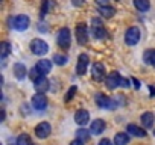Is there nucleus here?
I'll use <instances>...</instances> for the list:
<instances>
[{"label":"nucleus","mask_w":155,"mask_h":145,"mask_svg":"<svg viewBox=\"0 0 155 145\" xmlns=\"http://www.w3.org/2000/svg\"><path fill=\"white\" fill-rule=\"evenodd\" d=\"M31 50L34 54L37 56H44L47 51H49V45L46 41H43L41 38H35L31 41Z\"/></svg>","instance_id":"f257e3e1"},{"label":"nucleus","mask_w":155,"mask_h":145,"mask_svg":"<svg viewBox=\"0 0 155 145\" xmlns=\"http://www.w3.org/2000/svg\"><path fill=\"white\" fill-rule=\"evenodd\" d=\"M91 33H93V36L96 39H102V38L107 36V30L104 27V23L99 18H96V17L91 20Z\"/></svg>","instance_id":"f03ea898"},{"label":"nucleus","mask_w":155,"mask_h":145,"mask_svg":"<svg viewBox=\"0 0 155 145\" xmlns=\"http://www.w3.org/2000/svg\"><path fill=\"white\" fill-rule=\"evenodd\" d=\"M140 36H141L140 29H138L137 26H132V27H129V29L126 30V33H125V42H126L128 45H135V44H138Z\"/></svg>","instance_id":"7ed1b4c3"},{"label":"nucleus","mask_w":155,"mask_h":145,"mask_svg":"<svg viewBox=\"0 0 155 145\" xmlns=\"http://www.w3.org/2000/svg\"><path fill=\"white\" fill-rule=\"evenodd\" d=\"M74 33H76V41H78L79 45H85L88 42V29L84 23H79L76 26Z\"/></svg>","instance_id":"20e7f679"},{"label":"nucleus","mask_w":155,"mask_h":145,"mask_svg":"<svg viewBox=\"0 0 155 145\" xmlns=\"http://www.w3.org/2000/svg\"><path fill=\"white\" fill-rule=\"evenodd\" d=\"M29 24H31V20H29V17L28 15H17L14 20H12V27L15 29V30H20V32H25L28 27H29Z\"/></svg>","instance_id":"39448f33"},{"label":"nucleus","mask_w":155,"mask_h":145,"mask_svg":"<svg viewBox=\"0 0 155 145\" xmlns=\"http://www.w3.org/2000/svg\"><path fill=\"white\" fill-rule=\"evenodd\" d=\"M58 45L61 48H68L70 47V41H71V36H70V30L67 27H62L59 32H58Z\"/></svg>","instance_id":"423d86ee"},{"label":"nucleus","mask_w":155,"mask_h":145,"mask_svg":"<svg viewBox=\"0 0 155 145\" xmlns=\"http://www.w3.org/2000/svg\"><path fill=\"white\" fill-rule=\"evenodd\" d=\"M32 106L37 110H44L47 107V98H46V95L41 94V92H37L32 97Z\"/></svg>","instance_id":"0eeeda50"},{"label":"nucleus","mask_w":155,"mask_h":145,"mask_svg":"<svg viewBox=\"0 0 155 145\" xmlns=\"http://www.w3.org/2000/svg\"><path fill=\"white\" fill-rule=\"evenodd\" d=\"M91 77L94 80H97V82L105 79V66H104V63H101V62L93 63V66H91Z\"/></svg>","instance_id":"6e6552de"},{"label":"nucleus","mask_w":155,"mask_h":145,"mask_svg":"<svg viewBox=\"0 0 155 145\" xmlns=\"http://www.w3.org/2000/svg\"><path fill=\"white\" fill-rule=\"evenodd\" d=\"M88 63H90L88 56H87L85 53L79 54V57H78V65H76V72H78V74H79V76L85 74V71H87V68H88Z\"/></svg>","instance_id":"1a4fd4ad"},{"label":"nucleus","mask_w":155,"mask_h":145,"mask_svg":"<svg viewBox=\"0 0 155 145\" xmlns=\"http://www.w3.org/2000/svg\"><path fill=\"white\" fill-rule=\"evenodd\" d=\"M120 80H122L120 74H119L117 71H113V72H110V76L107 77L105 85H107L108 89H116L117 86H120Z\"/></svg>","instance_id":"9d476101"},{"label":"nucleus","mask_w":155,"mask_h":145,"mask_svg":"<svg viewBox=\"0 0 155 145\" xmlns=\"http://www.w3.org/2000/svg\"><path fill=\"white\" fill-rule=\"evenodd\" d=\"M96 104L101 107V109H113L116 104L113 103V100L110 98V97H107L105 94H97L96 95Z\"/></svg>","instance_id":"9b49d317"},{"label":"nucleus","mask_w":155,"mask_h":145,"mask_svg":"<svg viewBox=\"0 0 155 145\" xmlns=\"http://www.w3.org/2000/svg\"><path fill=\"white\" fill-rule=\"evenodd\" d=\"M90 121V112L85 109H79L74 113V122L78 125H87Z\"/></svg>","instance_id":"f8f14e48"},{"label":"nucleus","mask_w":155,"mask_h":145,"mask_svg":"<svg viewBox=\"0 0 155 145\" xmlns=\"http://www.w3.org/2000/svg\"><path fill=\"white\" fill-rule=\"evenodd\" d=\"M50 131H52V127H50L49 122H40V124L35 127V134H37V137H40V139H46V137L50 134Z\"/></svg>","instance_id":"ddd939ff"},{"label":"nucleus","mask_w":155,"mask_h":145,"mask_svg":"<svg viewBox=\"0 0 155 145\" xmlns=\"http://www.w3.org/2000/svg\"><path fill=\"white\" fill-rule=\"evenodd\" d=\"M34 88H35V91H37V92L44 94V92L49 89V80H47L44 76H40L38 79H35V80H34Z\"/></svg>","instance_id":"4468645a"},{"label":"nucleus","mask_w":155,"mask_h":145,"mask_svg":"<svg viewBox=\"0 0 155 145\" xmlns=\"http://www.w3.org/2000/svg\"><path fill=\"white\" fill-rule=\"evenodd\" d=\"M104 130H105V121L101 119V118L94 119V121L91 122V125H90V131H91V134H96V136H97V134H102Z\"/></svg>","instance_id":"2eb2a0df"},{"label":"nucleus","mask_w":155,"mask_h":145,"mask_svg":"<svg viewBox=\"0 0 155 145\" xmlns=\"http://www.w3.org/2000/svg\"><path fill=\"white\" fill-rule=\"evenodd\" d=\"M35 68H37V69L41 72V74L44 76V74H47V72L52 69V60H49V59H41V60L37 62Z\"/></svg>","instance_id":"dca6fc26"},{"label":"nucleus","mask_w":155,"mask_h":145,"mask_svg":"<svg viewBox=\"0 0 155 145\" xmlns=\"http://www.w3.org/2000/svg\"><path fill=\"white\" fill-rule=\"evenodd\" d=\"M126 131H128L129 134L135 136V137H144V136H146V130L141 128V127H138V125H135V124H129V125L126 127Z\"/></svg>","instance_id":"f3484780"},{"label":"nucleus","mask_w":155,"mask_h":145,"mask_svg":"<svg viewBox=\"0 0 155 145\" xmlns=\"http://www.w3.org/2000/svg\"><path fill=\"white\" fill-rule=\"evenodd\" d=\"M14 74H15V77L18 79V80H23L25 77H26V74H28V69H26V66H25V63H15L14 65Z\"/></svg>","instance_id":"a211bd4d"},{"label":"nucleus","mask_w":155,"mask_h":145,"mask_svg":"<svg viewBox=\"0 0 155 145\" xmlns=\"http://www.w3.org/2000/svg\"><path fill=\"white\" fill-rule=\"evenodd\" d=\"M141 124L146 127V128H150L152 125H153V121H155V116H153V113L152 112H144V113H141Z\"/></svg>","instance_id":"6ab92c4d"},{"label":"nucleus","mask_w":155,"mask_h":145,"mask_svg":"<svg viewBox=\"0 0 155 145\" xmlns=\"http://www.w3.org/2000/svg\"><path fill=\"white\" fill-rule=\"evenodd\" d=\"M129 143V134L128 133H117L114 137V145H128Z\"/></svg>","instance_id":"aec40b11"},{"label":"nucleus","mask_w":155,"mask_h":145,"mask_svg":"<svg viewBox=\"0 0 155 145\" xmlns=\"http://www.w3.org/2000/svg\"><path fill=\"white\" fill-rule=\"evenodd\" d=\"M143 60H144L146 63H149V65L155 66V50H153V48L146 50V51L143 53Z\"/></svg>","instance_id":"412c9836"},{"label":"nucleus","mask_w":155,"mask_h":145,"mask_svg":"<svg viewBox=\"0 0 155 145\" xmlns=\"http://www.w3.org/2000/svg\"><path fill=\"white\" fill-rule=\"evenodd\" d=\"M134 6L140 12H146L150 8V2H149V0H134Z\"/></svg>","instance_id":"4be33fe9"},{"label":"nucleus","mask_w":155,"mask_h":145,"mask_svg":"<svg viewBox=\"0 0 155 145\" xmlns=\"http://www.w3.org/2000/svg\"><path fill=\"white\" fill-rule=\"evenodd\" d=\"M99 12L105 18H113L114 14H116V9L113 6H102V8H99Z\"/></svg>","instance_id":"5701e85b"},{"label":"nucleus","mask_w":155,"mask_h":145,"mask_svg":"<svg viewBox=\"0 0 155 145\" xmlns=\"http://www.w3.org/2000/svg\"><path fill=\"white\" fill-rule=\"evenodd\" d=\"M9 53H11V45H9V42L3 41L2 44H0V57H2V59H6Z\"/></svg>","instance_id":"b1692460"},{"label":"nucleus","mask_w":155,"mask_h":145,"mask_svg":"<svg viewBox=\"0 0 155 145\" xmlns=\"http://www.w3.org/2000/svg\"><path fill=\"white\" fill-rule=\"evenodd\" d=\"M90 133H91V131H88L87 128H78V130H76V137L85 142V140H88V137H90Z\"/></svg>","instance_id":"393cba45"},{"label":"nucleus","mask_w":155,"mask_h":145,"mask_svg":"<svg viewBox=\"0 0 155 145\" xmlns=\"http://www.w3.org/2000/svg\"><path fill=\"white\" fill-rule=\"evenodd\" d=\"M17 145H34V143L28 134H20L17 137Z\"/></svg>","instance_id":"a878e982"},{"label":"nucleus","mask_w":155,"mask_h":145,"mask_svg":"<svg viewBox=\"0 0 155 145\" xmlns=\"http://www.w3.org/2000/svg\"><path fill=\"white\" fill-rule=\"evenodd\" d=\"M56 65H65L67 63V56L65 54H59V53H56L55 56H53V59H52Z\"/></svg>","instance_id":"bb28decb"},{"label":"nucleus","mask_w":155,"mask_h":145,"mask_svg":"<svg viewBox=\"0 0 155 145\" xmlns=\"http://www.w3.org/2000/svg\"><path fill=\"white\" fill-rule=\"evenodd\" d=\"M76 91H78V88H76L74 85H73V86H71V88H70V89L67 91V94H65V101H67V103H68V101H70V100H71V98L74 97Z\"/></svg>","instance_id":"cd10ccee"},{"label":"nucleus","mask_w":155,"mask_h":145,"mask_svg":"<svg viewBox=\"0 0 155 145\" xmlns=\"http://www.w3.org/2000/svg\"><path fill=\"white\" fill-rule=\"evenodd\" d=\"M49 6H50V0H43V6H41V17H44L49 12Z\"/></svg>","instance_id":"c85d7f7f"},{"label":"nucleus","mask_w":155,"mask_h":145,"mask_svg":"<svg viewBox=\"0 0 155 145\" xmlns=\"http://www.w3.org/2000/svg\"><path fill=\"white\" fill-rule=\"evenodd\" d=\"M96 2V5L99 6V8H102V6H110V0H94Z\"/></svg>","instance_id":"c756f323"},{"label":"nucleus","mask_w":155,"mask_h":145,"mask_svg":"<svg viewBox=\"0 0 155 145\" xmlns=\"http://www.w3.org/2000/svg\"><path fill=\"white\" fill-rule=\"evenodd\" d=\"M97 145H114V142H111L110 139L105 137V139H101V142H99Z\"/></svg>","instance_id":"7c9ffc66"},{"label":"nucleus","mask_w":155,"mask_h":145,"mask_svg":"<svg viewBox=\"0 0 155 145\" xmlns=\"http://www.w3.org/2000/svg\"><path fill=\"white\" fill-rule=\"evenodd\" d=\"M85 3V0H71V5L73 6H82Z\"/></svg>","instance_id":"2f4dec72"},{"label":"nucleus","mask_w":155,"mask_h":145,"mask_svg":"<svg viewBox=\"0 0 155 145\" xmlns=\"http://www.w3.org/2000/svg\"><path fill=\"white\" fill-rule=\"evenodd\" d=\"M70 145H84V140H81V139H74V140H71L70 142Z\"/></svg>","instance_id":"473e14b6"},{"label":"nucleus","mask_w":155,"mask_h":145,"mask_svg":"<svg viewBox=\"0 0 155 145\" xmlns=\"http://www.w3.org/2000/svg\"><path fill=\"white\" fill-rule=\"evenodd\" d=\"M120 86H123V88H128V86H129V82H128V79H123V77H122V80H120Z\"/></svg>","instance_id":"72a5a7b5"},{"label":"nucleus","mask_w":155,"mask_h":145,"mask_svg":"<svg viewBox=\"0 0 155 145\" xmlns=\"http://www.w3.org/2000/svg\"><path fill=\"white\" fill-rule=\"evenodd\" d=\"M132 83H134V86H135V89H138V88H140V82H138L137 79H132Z\"/></svg>","instance_id":"f704fd0d"},{"label":"nucleus","mask_w":155,"mask_h":145,"mask_svg":"<svg viewBox=\"0 0 155 145\" xmlns=\"http://www.w3.org/2000/svg\"><path fill=\"white\" fill-rule=\"evenodd\" d=\"M153 134H155V130H153Z\"/></svg>","instance_id":"c9c22d12"},{"label":"nucleus","mask_w":155,"mask_h":145,"mask_svg":"<svg viewBox=\"0 0 155 145\" xmlns=\"http://www.w3.org/2000/svg\"><path fill=\"white\" fill-rule=\"evenodd\" d=\"M117 2H120V0H117Z\"/></svg>","instance_id":"e433bc0d"}]
</instances>
